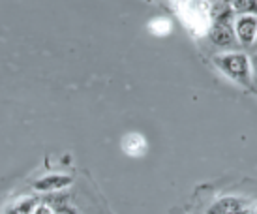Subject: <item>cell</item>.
<instances>
[{
	"instance_id": "cell-1",
	"label": "cell",
	"mask_w": 257,
	"mask_h": 214,
	"mask_svg": "<svg viewBox=\"0 0 257 214\" xmlns=\"http://www.w3.org/2000/svg\"><path fill=\"white\" fill-rule=\"evenodd\" d=\"M214 64L218 70H221L225 75L240 83V85H250L251 83V66L250 58L244 53H225L214 57Z\"/></svg>"
},
{
	"instance_id": "cell-2",
	"label": "cell",
	"mask_w": 257,
	"mask_h": 214,
	"mask_svg": "<svg viewBox=\"0 0 257 214\" xmlns=\"http://www.w3.org/2000/svg\"><path fill=\"white\" fill-rule=\"evenodd\" d=\"M208 38L220 49H233L236 47V32L233 30L231 23H214L208 30Z\"/></svg>"
},
{
	"instance_id": "cell-3",
	"label": "cell",
	"mask_w": 257,
	"mask_h": 214,
	"mask_svg": "<svg viewBox=\"0 0 257 214\" xmlns=\"http://www.w3.org/2000/svg\"><path fill=\"white\" fill-rule=\"evenodd\" d=\"M236 36L242 45H253L257 38V17L253 15H242L236 21Z\"/></svg>"
},
{
	"instance_id": "cell-4",
	"label": "cell",
	"mask_w": 257,
	"mask_h": 214,
	"mask_svg": "<svg viewBox=\"0 0 257 214\" xmlns=\"http://www.w3.org/2000/svg\"><path fill=\"white\" fill-rule=\"evenodd\" d=\"M207 214H246V207L236 197H221L212 207H208Z\"/></svg>"
},
{
	"instance_id": "cell-5",
	"label": "cell",
	"mask_w": 257,
	"mask_h": 214,
	"mask_svg": "<svg viewBox=\"0 0 257 214\" xmlns=\"http://www.w3.org/2000/svg\"><path fill=\"white\" fill-rule=\"evenodd\" d=\"M72 182V178L66 177V175H49V177H43L40 180H36L34 188L40 192H53V190H60Z\"/></svg>"
},
{
	"instance_id": "cell-6",
	"label": "cell",
	"mask_w": 257,
	"mask_h": 214,
	"mask_svg": "<svg viewBox=\"0 0 257 214\" xmlns=\"http://www.w3.org/2000/svg\"><path fill=\"white\" fill-rule=\"evenodd\" d=\"M122 149L126 150L130 156H141L147 150V143H145L143 136H139V134H128L122 141Z\"/></svg>"
},
{
	"instance_id": "cell-7",
	"label": "cell",
	"mask_w": 257,
	"mask_h": 214,
	"mask_svg": "<svg viewBox=\"0 0 257 214\" xmlns=\"http://www.w3.org/2000/svg\"><path fill=\"white\" fill-rule=\"evenodd\" d=\"M238 14H246V15H253L257 14V2H251V0H242V2H235L233 4Z\"/></svg>"
},
{
	"instance_id": "cell-8",
	"label": "cell",
	"mask_w": 257,
	"mask_h": 214,
	"mask_svg": "<svg viewBox=\"0 0 257 214\" xmlns=\"http://www.w3.org/2000/svg\"><path fill=\"white\" fill-rule=\"evenodd\" d=\"M152 30H154L156 34H165L167 30H171V25L165 21V19H156L154 25H152Z\"/></svg>"
},
{
	"instance_id": "cell-9",
	"label": "cell",
	"mask_w": 257,
	"mask_h": 214,
	"mask_svg": "<svg viewBox=\"0 0 257 214\" xmlns=\"http://www.w3.org/2000/svg\"><path fill=\"white\" fill-rule=\"evenodd\" d=\"M250 66H251V71H253V85L257 86V53H253V55H251Z\"/></svg>"
},
{
	"instance_id": "cell-10",
	"label": "cell",
	"mask_w": 257,
	"mask_h": 214,
	"mask_svg": "<svg viewBox=\"0 0 257 214\" xmlns=\"http://www.w3.org/2000/svg\"><path fill=\"white\" fill-rule=\"evenodd\" d=\"M32 214H53V210H51V207H47V205H38V207H34Z\"/></svg>"
},
{
	"instance_id": "cell-11",
	"label": "cell",
	"mask_w": 257,
	"mask_h": 214,
	"mask_svg": "<svg viewBox=\"0 0 257 214\" xmlns=\"http://www.w3.org/2000/svg\"><path fill=\"white\" fill-rule=\"evenodd\" d=\"M57 214H77V212H75L73 208H70V207H60L57 210Z\"/></svg>"
},
{
	"instance_id": "cell-12",
	"label": "cell",
	"mask_w": 257,
	"mask_h": 214,
	"mask_svg": "<svg viewBox=\"0 0 257 214\" xmlns=\"http://www.w3.org/2000/svg\"><path fill=\"white\" fill-rule=\"evenodd\" d=\"M253 49L257 51V38H255V42H253Z\"/></svg>"
}]
</instances>
